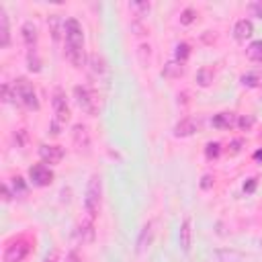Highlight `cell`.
Instances as JSON below:
<instances>
[{
	"instance_id": "6da1fadb",
	"label": "cell",
	"mask_w": 262,
	"mask_h": 262,
	"mask_svg": "<svg viewBox=\"0 0 262 262\" xmlns=\"http://www.w3.org/2000/svg\"><path fill=\"white\" fill-rule=\"evenodd\" d=\"M64 33H66V57L70 59V64L74 68H82L86 64L82 25L76 19H68L66 27H64Z\"/></svg>"
},
{
	"instance_id": "7a4b0ae2",
	"label": "cell",
	"mask_w": 262,
	"mask_h": 262,
	"mask_svg": "<svg viewBox=\"0 0 262 262\" xmlns=\"http://www.w3.org/2000/svg\"><path fill=\"white\" fill-rule=\"evenodd\" d=\"M101 203H103V178L101 174L95 172L86 184V195H84V209L90 219H95L99 215Z\"/></svg>"
},
{
	"instance_id": "3957f363",
	"label": "cell",
	"mask_w": 262,
	"mask_h": 262,
	"mask_svg": "<svg viewBox=\"0 0 262 262\" xmlns=\"http://www.w3.org/2000/svg\"><path fill=\"white\" fill-rule=\"evenodd\" d=\"M12 86H14V92H17V103L25 105L27 109H31V111H37L39 109L37 92H35L33 84H31L27 78H19Z\"/></svg>"
},
{
	"instance_id": "277c9868",
	"label": "cell",
	"mask_w": 262,
	"mask_h": 262,
	"mask_svg": "<svg viewBox=\"0 0 262 262\" xmlns=\"http://www.w3.org/2000/svg\"><path fill=\"white\" fill-rule=\"evenodd\" d=\"M74 97H76V103H78V106L84 113H88V115L99 113V97H97L95 90H90L88 86H76Z\"/></svg>"
},
{
	"instance_id": "5b68a950",
	"label": "cell",
	"mask_w": 262,
	"mask_h": 262,
	"mask_svg": "<svg viewBox=\"0 0 262 262\" xmlns=\"http://www.w3.org/2000/svg\"><path fill=\"white\" fill-rule=\"evenodd\" d=\"M29 178L35 187H50L53 182V172L48 164L41 162V164H35V166L29 168Z\"/></svg>"
},
{
	"instance_id": "8992f818",
	"label": "cell",
	"mask_w": 262,
	"mask_h": 262,
	"mask_svg": "<svg viewBox=\"0 0 262 262\" xmlns=\"http://www.w3.org/2000/svg\"><path fill=\"white\" fill-rule=\"evenodd\" d=\"M29 250H31V246L27 242H23V240L14 242V244L6 246V250H4V262H23L27 258Z\"/></svg>"
},
{
	"instance_id": "52a82bcc",
	"label": "cell",
	"mask_w": 262,
	"mask_h": 262,
	"mask_svg": "<svg viewBox=\"0 0 262 262\" xmlns=\"http://www.w3.org/2000/svg\"><path fill=\"white\" fill-rule=\"evenodd\" d=\"M53 111H55L57 123H66L70 119V106L66 103V95L61 88H55V92H53Z\"/></svg>"
},
{
	"instance_id": "ba28073f",
	"label": "cell",
	"mask_w": 262,
	"mask_h": 262,
	"mask_svg": "<svg viewBox=\"0 0 262 262\" xmlns=\"http://www.w3.org/2000/svg\"><path fill=\"white\" fill-rule=\"evenodd\" d=\"M72 140H74V146L80 152L90 150V133H88V127L84 125V123H76V125L72 127Z\"/></svg>"
},
{
	"instance_id": "9c48e42d",
	"label": "cell",
	"mask_w": 262,
	"mask_h": 262,
	"mask_svg": "<svg viewBox=\"0 0 262 262\" xmlns=\"http://www.w3.org/2000/svg\"><path fill=\"white\" fill-rule=\"evenodd\" d=\"M39 156H41L43 164H59L61 158H64V148L43 144V146H39Z\"/></svg>"
},
{
	"instance_id": "30bf717a",
	"label": "cell",
	"mask_w": 262,
	"mask_h": 262,
	"mask_svg": "<svg viewBox=\"0 0 262 262\" xmlns=\"http://www.w3.org/2000/svg\"><path fill=\"white\" fill-rule=\"evenodd\" d=\"M178 244L182 252H191V246H193V221L191 217H184L178 229Z\"/></svg>"
},
{
	"instance_id": "8fae6325",
	"label": "cell",
	"mask_w": 262,
	"mask_h": 262,
	"mask_svg": "<svg viewBox=\"0 0 262 262\" xmlns=\"http://www.w3.org/2000/svg\"><path fill=\"white\" fill-rule=\"evenodd\" d=\"M95 223H92V219H84L82 223H78V227H76V240H78L80 244H92L95 242Z\"/></svg>"
},
{
	"instance_id": "7c38bea8",
	"label": "cell",
	"mask_w": 262,
	"mask_h": 262,
	"mask_svg": "<svg viewBox=\"0 0 262 262\" xmlns=\"http://www.w3.org/2000/svg\"><path fill=\"white\" fill-rule=\"evenodd\" d=\"M197 129H199V123H197L193 117H184V119H180L176 125H174V135H176V137H189V135H193Z\"/></svg>"
},
{
	"instance_id": "4fadbf2b",
	"label": "cell",
	"mask_w": 262,
	"mask_h": 262,
	"mask_svg": "<svg viewBox=\"0 0 262 262\" xmlns=\"http://www.w3.org/2000/svg\"><path fill=\"white\" fill-rule=\"evenodd\" d=\"M10 45V27H8V14L4 6H0V48Z\"/></svg>"
},
{
	"instance_id": "5bb4252c",
	"label": "cell",
	"mask_w": 262,
	"mask_h": 262,
	"mask_svg": "<svg viewBox=\"0 0 262 262\" xmlns=\"http://www.w3.org/2000/svg\"><path fill=\"white\" fill-rule=\"evenodd\" d=\"M252 33H254V25H252V21H248V19L238 21V23H236V27H234V37H236L238 41H246V39H250V37H252Z\"/></svg>"
},
{
	"instance_id": "9a60e30c",
	"label": "cell",
	"mask_w": 262,
	"mask_h": 262,
	"mask_svg": "<svg viewBox=\"0 0 262 262\" xmlns=\"http://www.w3.org/2000/svg\"><path fill=\"white\" fill-rule=\"evenodd\" d=\"M211 123H213V127H217V129H232L234 125H238V117H236V113H219L213 117Z\"/></svg>"
},
{
	"instance_id": "2e32d148",
	"label": "cell",
	"mask_w": 262,
	"mask_h": 262,
	"mask_svg": "<svg viewBox=\"0 0 262 262\" xmlns=\"http://www.w3.org/2000/svg\"><path fill=\"white\" fill-rule=\"evenodd\" d=\"M152 240H154V223L152 221H148L146 225H144V229H142V234H140V238H137V252H144L148 246L152 244Z\"/></svg>"
},
{
	"instance_id": "e0dca14e",
	"label": "cell",
	"mask_w": 262,
	"mask_h": 262,
	"mask_svg": "<svg viewBox=\"0 0 262 262\" xmlns=\"http://www.w3.org/2000/svg\"><path fill=\"white\" fill-rule=\"evenodd\" d=\"M21 35H23V41L29 45V48H33V45L37 43V27H35V23H31V21H27L23 27H21Z\"/></svg>"
},
{
	"instance_id": "ac0fdd59",
	"label": "cell",
	"mask_w": 262,
	"mask_h": 262,
	"mask_svg": "<svg viewBox=\"0 0 262 262\" xmlns=\"http://www.w3.org/2000/svg\"><path fill=\"white\" fill-rule=\"evenodd\" d=\"M48 25H50V33H52L53 41H59L61 39V27H66V23L61 21L59 14H52L48 19Z\"/></svg>"
},
{
	"instance_id": "d6986e66",
	"label": "cell",
	"mask_w": 262,
	"mask_h": 262,
	"mask_svg": "<svg viewBox=\"0 0 262 262\" xmlns=\"http://www.w3.org/2000/svg\"><path fill=\"white\" fill-rule=\"evenodd\" d=\"M162 74L166 76V78H180V76L184 74V66L180 64V61H168V64L164 66Z\"/></svg>"
},
{
	"instance_id": "ffe728a7",
	"label": "cell",
	"mask_w": 262,
	"mask_h": 262,
	"mask_svg": "<svg viewBox=\"0 0 262 262\" xmlns=\"http://www.w3.org/2000/svg\"><path fill=\"white\" fill-rule=\"evenodd\" d=\"M88 61H90V70L95 72L97 76H103V74L106 72V61H105V59H103L99 53H92Z\"/></svg>"
},
{
	"instance_id": "44dd1931",
	"label": "cell",
	"mask_w": 262,
	"mask_h": 262,
	"mask_svg": "<svg viewBox=\"0 0 262 262\" xmlns=\"http://www.w3.org/2000/svg\"><path fill=\"white\" fill-rule=\"evenodd\" d=\"M211 82H213V70L201 68V70L197 72V84H199V86L207 88V86H211Z\"/></svg>"
},
{
	"instance_id": "7402d4cb",
	"label": "cell",
	"mask_w": 262,
	"mask_h": 262,
	"mask_svg": "<svg viewBox=\"0 0 262 262\" xmlns=\"http://www.w3.org/2000/svg\"><path fill=\"white\" fill-rule=\"evenodd\" d=\"M246 53H248V57L252 61H262V39L260 41H252L248 45V50H246Z\"/></svg>"
},
{
	"instance_id": "603a6c76",
	"label": "cell",
	"mask_w": 262,
	"mask_h": 262,
	"mask_svg": "<svg viewBox=\"0 0 262 262\" xmlns=\"http://www.w3.org/2000/svg\"><path fill=\"white\" fill-rule=\"evenodd\" d=\"M27 64H29V70H31V72H41V59L37 57V52H35V50L29 52Z\"/></svg>"
},
{
	"instance_id": "cb8c5ba5",
	"label": "cell",
	"mask_w": 262,
	"mask_h": 262,
	"mask_svg": "<svg viewBox=\"0 0 262 262\" xmlns=\"http://www.w3.org/2000/svg\"><path fill=\"white\" fill-rule=\"evenodd\" d=\"M174 53H176V61H180V64H182V61L191 55V48H189V43H178Z\"/></svg>"
},
{
	"instance_id": "d4e9b609",
	"label": "cell",
	"mask_w": 262,
	"mask_h": 262,
	"mask_svg": "<svg viewBox=\"0 0 262 262\" xmlns=\"http://www.w3.org/2000/svg\"><path fill=\"white\" fill-rule=\"evenodd\" d=\"M2 101L4 103H17V92H14V86L2 84Z\"/></svg>"
},
{
	"instance_id": "484cf974",
	"label": "cell",
	"mask_w": 262,
	"mask_h": 262,
	"mask_svg": "<svg viewBox=\"0 0 262 262\" xmlns=\"http://www.w3.org/2000/svg\"><path fill=\"white\" fill-rule=\"evenodd\" d=\"M219 152H221V144H217V142H209V144L205 146V156H207L209 160H211V158H217Z\"/></svg>"
},
{
	"instance_id": "4316f807",
	"label": "cell",
	"mask_w": 262,
	"mask_h": 262,
	"mask_svg": "<svg viewBox=\"0 0 262 262\" xmlns=\"http://www.w3.org/2000/svg\"><path fill=\"white\" fill-rule=\"evenodd\" d=\"M12 189H14V197H19V195H25L27 193V184L21 176H14L12 178Z\"/></svg>"
},
{
	"instance_id": "83f0119b",
	"label": "cell",
	"mask_w": 262,
	"mask_h": 262,
	"mask_svg": "<svg viewBox=\"0 0 262 262\" xmlns=\"http://www.w3.org/2000/svg\"><path fill=\"white\" fill-rule=\"evenodd\" d=\"M195 19H197L195 8H184V10L180 12V23H182V25H191V23H195Z\"/></svg>"
},
{
	"instance_id": "f1b7e54d",
	"label": "cell",
	"mask_w": 262,
	"mask_h": 262,
	"mask_svg": "<svg viewBox=\"0 0 262 262\" xmlns=\"http://www.w3.org/2000/svg\"><path fill=\"white\" fill-rule=\"evenodd\" d=\"M238 127L244 129V131H250V129L254 127V117H252V115H242V117L238 119Z\"/></svg>"
},
{
	"instance_id": "f546056e",
	"label": "cell",
	"mask_w": 262,
	"mask_h": 262,
	"mask_svg": "<svg viewBox=\"0 0 262 262\" xmlns=\"http://www.w3.org/2000/svg\"><path fill=\"white\" fill-rule=\"evenodd\" d=\"M242 84L248 86V88H254V86L260 84V78H258L256 74H244V76H242Z\"/></svg>"
},
{
	"instance_id": "4dcf8cb0",
	"label": "cell",
	"mask_w": 262,
	"mask_h": 262,
	"mask_svg": "<svg viewBox=\"0 0 262 262\" xmlns=\"http://www.w3.org/2000/svg\"><path fill=\"white\" fill-rule=\"evenodd\" d=\"M213 182H215V178H213L211 174H205V176L201 178V189H203V191H209V189L213 187Z\"/></svg>"
},
{
	"instance_id": "1f68e13d",
	"label": "cell",
	"mask_w": 262,
	"mask_h": 262,
	"mask_svg": "<svg viewBox=\"0 0 262 262\" xmlns=\"http://www.w3.org/2000/svg\"><path fill=\"white\" fill-rule=\"evenodd\" d=\"M12 197H14V193H10L8 184L4 182V184H2V201H4V203H10V201H12Z\"/></svg>"
},
{
	"instance_id": "d6a6232c",
	"label": "cell",
	"mask_w": 262,
	"mask_h": 262,
	"mask_svg": "<svg viewBox=\"0 0 262 262\" xmlns=\"http://www.w3.org/2000/svg\"><path fill=\"white\" fill-rule=\"evenodd\" d=\"M131 8L140 10V17H142L144 12H148V10H150V2H133V4H131Z\"/></svg>"
},
{
	"instance_id": "836d02e7",
	"label": "cell",
	"mask_w": 262,
	"mask_h": 262,
	"mask_svg": "<svg viewBox=\"0 0 262 262\" xmlns=\"http://www.w3.org/2000/svg\"><path fill=\"white\" fill-rule=\"evenodd\" d=\"M242 146H244V142H242V140H234L232 144H229V148H232V150H229V154H240Z\"/></svg>"
},
{
	"instance_id": "e575fe53",
	"label": "cell",
	"mask_w": 262,
	"mask_h": 262,
	"mask_svg": "<svg viewBox=\"0 0 262 262\" xmlns=\"http://www.w3.org/2000/svg\"><path fill=\"white\" fill-rule=\"evenodd\" d=\"M64 262H82V258H80V254L76 252V250H72V252H68V256H66Z\"/></svg>"
},
{
	"instance_id": "d590c367",
	"label": "cell",
	"mask_w": 262,
	"mask_h": 262,
	"mask_svg": "<svg viewBox=\"0 0 262 262\" xmlns=\"http://www.w3.org/2000/svg\"><path fill=\"white\" fill-rule=\"evenodd\" d=\"M256 191V180L254 178H250L248 182L244 184V193H254Z\"/></svg>"
},
{
	"instance_id": "8d00e7d4",
	"label": "cell",
	"mask_w": 262,
	"mask_h": 262,
	"mask_svg": "<svg viewBox=\"0 0 262 262\" xmlns=\"http://www.w3.org/2000/svg\"><path fill=\"white\" fill-rule=\"evenodd\" d=\"M250 8H252V12H256V17L262 19V2H254Z\"/></svg>"
},
{
	"instance_id": "74e56055",
	"label": "cell",
	"mask_w": 262,
	"mask_h": 262,
	"mask_svg": "<svg viewBox=\"0 0 262 262\" xmlns=\"http://www.w3.org/2000/svg\"><path fill=\"white\" fill-rule=\"evenodd\" d=\"M57 256H59V254H57V250H53L52 254L45 256V260H43V262H57Z\"/></svg>"
},
{
	"instance_id": "f35d334b",
	"label": "cell",
	"mask_w": 262,
	"mask_h": 262,
	"mask_svg": "<svg viewBox=\"0 0 262 262\" xmlns=\"http://www.w3.org/2000/svg\"><path fill=\"white\" fill-rule=\"evenodd\" d=\"M52 133H53V135H57V133H59V123H57V121H53V123H52Z\"/></svg>"
},
{
	"instance_id": "ab89813d",
	"label": "cell",
	"mask_w": 262,
	"mask_h": 262,
	"mask_svg": "<svg viewBox=\"0 0 262 262\" xmlns=\"http://www.w3.org/2000/svg\"><path fill=\"white\" fill-rule=\"evenodd\" d=\"M19 144H21V146L25 144V129H21V131H19Z\"/></svg>"
},
{
	"instance_id": "60d3db41",
	"label": "cell",
	"mask_w": 262,
	"mask_h": 262,
	"mask_svg": "<svg viewBox=\"0 0 262 262\" xmlns=\"http://www.w3.org/2000/svg\"><path fill=\"white\" fill-rule=\"evenodd\" d=\"M254 160H256V162H260V160H262V150H258V152L254 154Z\"/></svg>"
},
{
	"instance_id": "b9f144b4",
	"label": "cell",
	"mask_w": 262,
	"mask_h": 262,
	"mask_svg": "<svg viewBox=\"0 0 262 262\" xmlns=\"http://www.w3.org/2000/svg\"><path fill=\"white\" fill-rule=\"evenodd\" d=\"M260 84H262V76H260Z\"/></svg>"
},
{
	"instance_id": "7bdbcfd3",
	"label": "cell",
	"mask_w": 262,
	"mask_h": 262,
	"mask_svg": "<svg viewBox=\"0 0 262 262\" xmlns=\"http://www.w3.org/2000/svg\"><path fill=\"white\" fill-rule=\"evenodd\" d=\"M260 244H262V240H260Z\"/></svg>"
}]
</instances>
